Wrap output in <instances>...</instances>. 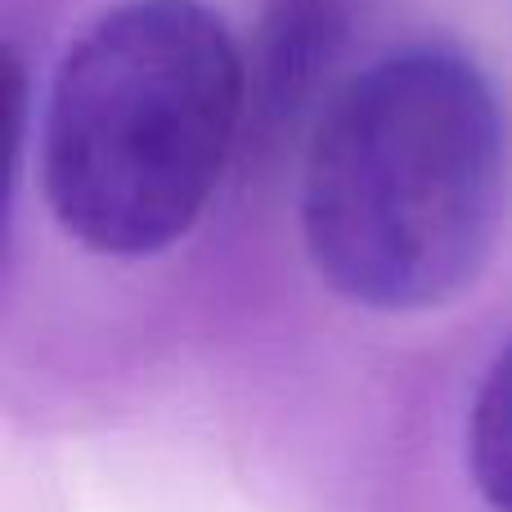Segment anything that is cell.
I'll return each mask as SVG.
<instances>
[{"label":"cell","instance_id":"cell-2","mask_svg":"<svg viewBox=\"0 0 512 512\" xmlns=\"http://www.w3.org/2000/svg\"><path fill=\"white\" fill-rule=\"evenodd\" d=\"M248 126V54L203 0H117L63 54L41 117L54 221L99 256L167 252Z\"/></svg>","mask_w":512,"mask_h":512},{"label":"cell","instance_id":"cell-3","mask_svg":"<svg viewBox=\"0 0 512 512\" xmlns=\"http://www.w3.org/2000/svg\"><path fill=\"white\" fill-rule=\"evenodd\" d=\"M346 0H270L248 59V126L261 144H279L315 108L346 45Z\"/></svg>","mask_w":512,"mask_h":512},{"label":"cell","instance_id":"cell-4","mask_svg":"<svg viewBox=\"0 0 512 512\" xmlns=\"http://www.w3.org/2000/svg\"><path fill=\"white\" fill-rule=\"evenodd\" d=\"M468 468L490 512H512V337L486 369L472 400Z\"/></svg>","mask_w":512,"mask_h":512},{"label":"cell","instance_id":"cell-1","mask_svg":"<svg viewBox=\"0 0 512 512\" xmlns=\"http://www.w3.org/2000/svg\"><path fill=\"white\" fill-rule=\"evenodd\" d=\"M504 203V104L454 45L373 59L310 131L301 239L351 306L414 315L459 297L495 252Z\"/></svg>","mask_w":512,"mask_h":512}]
</instances>
